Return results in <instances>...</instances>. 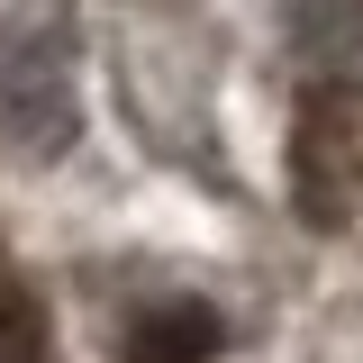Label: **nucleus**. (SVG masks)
<instances>
[{"instance_id": "1", "label": "nucleus", "mask_w": 363, "mask_h": 363, "mask_svg": "<svg viewBox=\"0 0 363 363\" xmlns=\"http://www.w3.org/2000/svg\"><path fill=\"white\" fill-rule=\"evenodd\" d=\"M0 128L28 155L73 145L82 109H73V28L64 0H18L0 9Z\"/></svg>"}, {"instance_id": "2", "label": "nucleus", "mask_w": 363, "mask_h": 363, "mask_svg": "<svg viewBox=\"0 0 363 363\" xmlns=\"http://www.w3.org/2000/svg\"><path fill=\"white\" fill-rule=\"evenodd\" d=\"M218 345H227V327H218L209 300H164V309H145L118 336L128 363H218Z\"/></svg>"}, {"instance_id": "3", "label": "nucleus", "mask_w": 363, "mask_h": 363, "mask_svg": "<svg viewBox=\"0 0 363 363\" xmlns=\"http://www.w3.org/2000/svg\"><path fill=\"white\" fill-rule=\"evenodd\" d=\"M45 300L18 281V264L0 255V363H45Z\"/></svg>"}]
</instances>
